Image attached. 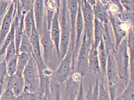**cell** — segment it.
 Here are the masks:
<instances>
[{
  "instance_id": "7402d4cb",
  "label": "cell",
  "mask_w": 134,
  "mask_h": 100,
  "mask_svg": "<svg viewBox=\"0 0 134 100\" xmlns=\"http://www.w3.org/2000/svg\"><path fill=\"white\" fill-rule=\"evenodd\" d=\"M118 100H134V78H130L121 93L116 97Z\"/></svg>"
},
{
  "instance_id": "5b68a950",
  "label": "cell",
  "mask_w": 134,
  "mask_h": 100,
  "mask_svg": "<svg viewBox=\"0 0 134 100\" xmlns=\"http://www.w3.org/2000/svg\"><path fill=\"white\" fill-rule=\"evenodd\" d=\"M106 77L110 99L115 100L117 97L119 87V76L113 48H110L108 50L106 68Z\"/></svg>"
},
{
  "instance_id": "4fadbf2b",
  "label": "cell",
  "mask_w": 134,
  "mask_h": 100,
  "mask_svg": "<svg viewBox=\"0 0 134 100\" xmlns=\"http://www.w3.org/2000/svg\"><path fill=\"white\" fill-rule=\"evenodd\" d=\"M44 6V0H34V1L33 10L35 22L36 29L39 34L42 31L43 21L46 16Z\"/></svg>"
},
{
  "instance_id": "ba28073f",
  "label": "cell",
  "mask_w": 134,
  "mask_h": 100,
  "mask_svg": "<svg viewBox=\"0 0 134 100\" xmlns=\"http://www.w3.org/2000/svg\"><path fill=\"white\" fill-rule=\"evenodd\" d=\"M109 22L112 26L115 36V47L118 46L127 35L133 24L119 18L115 14H108Z\"/></svg>"
},
{
  "instance_id": "f1b7e54d",
  "label": "cell",
  "mask_w": 134,
  "mask_h": 100,
  "mask_svg": "<svg viewBox=\"0 0 134 100\" xmlns=\"http://www.w3.org/2000/svg\"><path fill=\"white\" fill-rule=\"evenodd\" d=\"M17 54V51L16 48L15 42H14V39L11 41L6 50L5 59L6 62L8 61L9 59L12 58L14 56H15Z\"/></svg>"
},
{
  "instance_id": "5bb4252c",
  "label": "cell",
  "mask_w": 134,
  "mask_h": 100,
  "mask_svg": "<svg viewBox=\"0 0 134 100\" xmlns=\"http://www.w3.org/2000/svg\"><path fill=\"white\" fill-rule=\"evenodd\" d=\"M60 11L55 12L50 26V36L56 49L58 56L59 58V45L60 39V29L59 21V15ZM60 60V59H59Z\"/></svg>"
},
{
  "instance_id": "30bf717a",
  "label": "cell",
  "mask_w": 134,
  "mask_h": 100,
  "mask_svg": "<svg viewBox=\"0 0 134 100\" xmlns=\"http://www.w3.org/2000/svg\"><path fill=\"white\" fill-rule=\"evenodd\" d=\"M66 82L65 99H76L79 92L81 82L83 81V76L80 73L72 70Z\"/></svg>"
},
{
  "instance_id": "2e32d148",
  "label": "cell",
  "mask_w": 134,
  "mask_h": 100,
  "mask_svg": "<svg viewBox=\"0 0 134 100\" xmlns=\"http://www.w3.org/2000/svg\"><path fill=\"white\" fill-rule=\"evenodd\" d=\"M7 86L11 88L17 98L24 91V81L23 74L16 73L12 76H8Z\"/></svg>"
},
{
  "instance_id": "ffe728a7",
  "label": "cell",
  "mask_w": 134,
  "mask_h": 100,
  "mask_svg": "<svg viewBox=\"0 0 134 100\" xmlns=\"http://www.w3.org/2000/svg\"><path fill=\"white\" fill-rule=\"evenodd\" d=\"M98 81V99L108 100L110 99L106 76L100 75L96 77Z\"/></svg>"
},
{
  "instance_id": "44dd1931",
  "label": "cell",
  "mask_w": 134,
  "mask_h": 100,
  "mask_svg": "<svg viewBox=\"0 0 134 100\" xmlns=\"http://www.w3.org/2000/svg\"><path fill=\"white\" fill-rule=\"evenodd\" d=\"M35 24L34 18L33 8L29 10L24 16V32L30 38L33 26Z\"/></svg>"
},
{
  "instance_id": "ac0fdd59",
  "label": "cell",
  "mask_w": 134,
  "mask_h": 100,
  "mask_svg": "<svg viewBox=\"0 0 134 100\" xmlns=\"http://www.w3.org/2000/svg\"><path fill=\"white\" fill-rule=\"evenodd\" d=\"M94 18L100 21L103 25L109 24L108 12L105 6L100 1H97L96 4L92 6Z\"/></svg>"
},
{
  "instance_id": "9c48e42d",
  "label": "cell",
  "mask_w": 134,
  "mask_h": 100,
  "mask_svg": "<svg viewBox=\"0 0 134 100\" xmlns=\"http://www.w3.org/2000/svg\"><path fill=\"white\" fill-rule=\"evenodd\" d=\"M92 43L89 42L83 33L81 46L78 51L76 62L73 70L80 73L83 76L88 68V56Z\"/></svg>"
},
{
  "instance_id": "e575fe53",
  "label": "cell",
  "mask_w": 134,
  "mask_h": 100,
  "mask_svg": "<svg viewBox=\"0 0 134 100\" xmlns=\"http://www.w3.org/2000/svg\"><path fill=\"white\" fill-rule=\"evenodd\" d=\"M3 86H4V84L0 82V98H1V94H2V91H3Z\"/></svg>"
},
{
  "instance_id": "7a4b0ae2",
  "label": "cell",
  "mask_w": 134,
  "mask_h": 100,
  "mask_svg": "<svg viewBox=\"0 0 134 100\" xmlns=\"http://www.w3.org/2000/svg\"><path fill=\"white\" fill-rule=\"evenodd\" d=\"M114 56L117 65L119 76L118 97L126 87L129 81L130 76V57L127 45V36L123 38L120 44L115 47Z\"/></svg>"
},
{
  "instance_id": "9a60e30c",
  "label": "cell",
  "mask_w": 134,
  "mask_h": 100,
  "mask_svg": "<svg viewBox=\"0 0 134 100\" xmlns=\"http://www.w3.org/2000/svg\"><path fill=\"white\" fill-rule=\"evenodd\" d=\"M88 69L90 73L94 74L96 77L102 75L99 59L98 57L97 47L92 42L91 47L90 48L88 56Z\"/></svg>"
},
{
  "instance_id": "8fae6325",
  "label": "cell",
  "mask_w": 134,
  "mask_h": 100,
  "mask_svg": "<svg viewBox=\"0 0 134 100\" xmlns=\"http://www.w3.org/2000/svg\"><path fill=\"white\" fill-rule=\"evenodd\" d=\"M16 2L15 1L13 0L12 2L7 13H6L1 22V27H0V47L1 46L6 37L10 30L12 24L16 14Z\"/></svg>"
},
{
  "instance_id": "d4e9b609",
  "label": "cell",
  "mask_w": 134,
  "mask_h": 100,
  "mask_svg": "<svg viewBox=\"0 0 134 100\" xmlns=\"http://www.w3.org/2000/svg\"><path fill=\"white\" fill-rule=\"evenodd\" d=\"M26 53L31 55L32 52V46L30 38L24 34L19 47V53Z\"/></svg>"
},
{
  "instance_id": "484cf974",
  "label": "cell",
  "mask_w": 134,
  "mask_h": 100,
  "mask_svg": "<svg viewBox=\"0 0 134 100\" xmlns=\"http://www.w3.org/2000/svg\"><path fill=\"white\" fill-rule=\"evenodd\" d=\"M17 63V55L7 61V74L9 77L14 75L16 73Z\"/></svg>"
},
{
  "instance_id": "52a82bcc",
  "label": "cell",
  "mask_w": 134,
  "mask_h": 100,
  "mask_svg": "<svg viewBox=\"0 0 134 100\" xmlns=\"http://www.w3.org/2000/svg\"><path fill=\"white\" fill-rule=\"evenodd\" d=\"M83 21L84 31L86 39L92 43L93 42V30H94V16L93 8L86 0H80Z\"/></svg>"
},
{
  "instance_id": "603a6c76",
  "label": "cell",
  "mask_w": 134,
  "mask_h": 100,
  "mask_svg": "<svg viewBox=\"0 0 134 100\" xmlns=\"http://www.w3.org/2000/svg\"><path fill=\"white\" fill-rule=\"evenodd\" d=\"M104 27L101 23L94 18V30H93V42L96 46L98 45L103 38Z\"/></svg>"
},
{
  "instance_id": "8d00e7d4",
  "label": "cell",
  "mask_w": 134,
  "mask_h": 100,
  "mask_svg": "<svg viewBox=\"0 0 134 100\" xmlns=\"http://www.w3.org/2000/svg\"><path fill=\"white\" fill-rule=\"evenodd\" d=\"M9 1H13V0H9Z\"/></svg>"
},
{
  "instance_id": "836d02e7",
  "label": "cell",
  "mask_w": 134,
  "mask_h": 100,
  "mask_svg": "<svg viewBox=\"0 0 134 100\" xmlns=\"http://www.w3.org/2000/svg\"><path fill=\"white\" fill-rule=\"evenodd\" d=\"M86 1H88L92 6H94L96 4V2H97V0H86Z\"/></svg>"
},
{
  "instance_id": "8992f818",
  "label": "cell",
  "mask_w": 134,
  "mask_h": 100,
  "mask_svg": "<svg viewBox=\"0 0 134 100\" xmlns=\"http://www.w3.org/2000/svg\"><path fill=\"white\" fill-rule=\"evenodd\" d=\"M23 77L24 81V91L35 92L38 90L40 86L38 67L36 62L32 56L23 70Z\"/></svg>"
},
{
  "instance_id": "1f68e13d",
  "label": "cell",
  "mask_w": 134,
  "mask_h": 100,
  "mask_svg": "<svg viewBox=\"0 0 134 100\" xmlns=\"http://www.w3.org/2000/svg\"><path fill=\"white\" fill-rule=\"evenodd\" d=\"M7 76H8L7 70V62L4 59L0 62V82L3 84Z\"/></svg>"
},
{
  "instance_id": "3957f363",
  "label": "cell",
  "mask_w": 134,
  "mask_h": 100,
  "mask_svg": "<svg viewBox=\"0 0 134 100\" xmlns=\"http://www.w3.org/2000/svg\"><path fill=\"white\" fill-rule=\"evenodd\" d=\"M39 35L42 57L44 64L51 70L55 68L56 70L59 64L60 60L54 42L51 38L50 31L47 27L46 16L43 21L42 31Z\"/></svg>"
},
{
  "instance_id": "4316f807",
  "label": "cell",
  "mask_w": 134,
  "mask_h": 100,
  "mask_svg": "<svg viewBox=\"0 0 134 100\" xmlns=\"http://www.w3.org/2000/svg\"><path fill=\"white\" fill-rule=\"evenodd\" d=\"M19 100H37L40 99V95L38 91L35 92H29L23 91L16 98Z\"/></svg>"
},
{
  "instance_id": "e0dca14e",
  "label": "cell",
  "mask_w": 134,
  "mask_h": 100,
  "mask_svg": "<svg viewBox=\"0 0 134 100\" xmlns=\"http://www.w3.org/2000/svg\"><path fill=\"white\" fill-rule=\"evenodd\" d=\"M127 45L130 57V78H134V29L131 28L127 35Z\"/></svg>"
},
{
  "instance_id": "d6986e66",
  "label": "cell",
  "mask_w": 134,
  "mask_h": 100,
  "mask_svg": "<svg viewBox=\"0 0 134 100\" xmlns=\"http://www.w3.org/2000/svg\"><path fill=\"white\" fill-rule=\"evenodd\" d=\"M97 50L101 72L102 75L106 76V68L108 56V49L106 46L103 38L97 46Z\"/></svg>"
},
{
  "instance_id": "cb8c5ba5",
  "label": "cell",
  "mask_w": 134,
  "mask_h": 100,
  "mask_svg": "<svg viewBox=\"0 0 134 100\" xmlns=\"http://www.w3.org/2000/svg\"><path fill=\"white\" fill-rule=\"evenodd\" d=\"M31 55L26 53H19L17 54V63L16 74L22 75L23 70L27 66Z\"/></svg>"
},
{
  "instance_id": "83f0119b",
  "label": "cell",
  "mask_w": 134,
  "mask_h": 100,
  "mask_svg": "<svg viewBox=\"0 0 134 100\" xmlns=\"http://www.w3.org/2000/svg\"><path fill=\"white\" fill-rule=\"evenodd\" d=\"M96 81L94 87L92 86H90L86 93V99L97 100L98 99V78L96 77Z\"/></svg>"
},
{
  "instance_id": "d6a6232c",
  "label": "cell",
  "mask_w": 134,
  "mask_h": 100,
  "mask_svg": "<svg viewBox=\"0 0 134 100\" xmlns=\"http://www.w3.org/2000/svg\"><path fill=\"white\" fill-rule=\"evenodd\" d=\"M121 5L128 12H133V0H121Z\"/></svg>"
},
{
  "instance_id": "7c38bea8",
  "label": "cell",
  "mask_w": 134,
  "mask_h": 100,
  "mask_svg": "<svg viewBox=\"0 0 134 100\" xmlns=\"http://www.w3.org/2000/svg\"><path fill=\"white\" fill-rule=\"evenodd\" d=\"M67 8L69 11L70 21L71 25V37L69 46L73 51L75 39V24L79 6L78 0H66Z\"/></svg>"
},
{
  "instance_id": "f546056e",
  "label": "cell",
  "mask_w": 134,
  "mask_h": 100,
  "mask_svg": "<svg viewBox=\"0 0 134 100\" xmlns=\"http://www.w3.org/2000/svg\"><path fill=\"white\" fill-rule=\"evenodd\" d=\"M1 100H14L16 99V96L14 94L13 91L11 88L6 86L5 89L2 91L1 94Z\"/></svg>"
},
{
  "instance_id": "4dcf8cb0",
  "label": "cell",
  "mask_w": 134,
  "mask_h": 100,
  "mask_svg": "<svg viewBox=\"0 0 134 100\" xmlns=\"http://www.w3.org/2000/svg\"><path fill=\"white\" fill-rule=\"evenodd\" d=\"M12 2L9 0H0V21H2L7 13Z\"/></svg>"
},
{
  "instance_id": "277c9868",
  "label": "cell",
  "mask_w": 134,
  "mask_h": 100,
  "mask_svg": "<svg viewBox=\"0 0 134 100\" xmlns=\"http://www.w3.org/2000/svg\"><path fill=\"white\" fill-rule=\"evenodd\" d=\"M66 0H63L62 13L59 15L60 29V39L59 45V59H62L66 54L70 45L71 37V25L70 17L67 12Z\"/></svg>"
},
{
  "instance_id": "6da1fadb",
  "label": "cell",
  "mask_w": 134,
  "mask_h": 100,
  "mask_svg": "<svg viewBox=\"0 0 134 100\" xmlns=\"http://www.w3.org/2000/svg\"><path fill=\"white\" fill-rule=\"evenodd\" d=\"M72 50L69 47L65 57L60 60L56 70L52 71L50 78L51 99H60V88L68 78L72 71Z\"/></svg>"
},
{
  "instance_id": "d590c367",
  "label": "cell",
  "mask_w": 134,
  "mask_h": 100,
  "mask_svg": "<svg viewBox=\"0 0 134 100\" xmlns=\"http://www.w3.org/2000/svg\"><path fill=\"white\" fill-rule=\"evenodd\" d=\"M44 4L46 5L47 3V2H48V0H44Z\"/></svg>"
}]
</instances>
